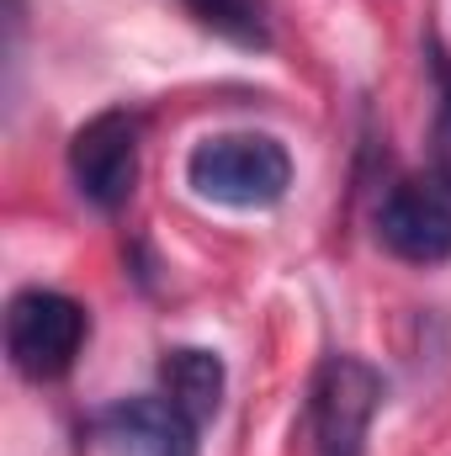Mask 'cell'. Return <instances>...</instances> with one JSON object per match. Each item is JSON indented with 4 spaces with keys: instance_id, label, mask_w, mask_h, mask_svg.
Masks as SVG:
<instances>
[{
    "instance_id": "5",
    "label": "cell",
    "mask_w": 451,
    "mask_h": 456,
    "mask_svg": "<svg viewBox=\"0 0 451 456\" xmlns=\"http://www.w3.org/2000/svg\"><path fill=\"white\" fill-rule=\"evenodd\" d=\"M70 181L96 213H122L138 186V117L107 107L70 138Z\"/></svg>"
},
{
    "instance_id": "9",
    "label": "cell",
    "mask_w": 451,
    "mask_h": 456,
    "mask_svg": "<svg viewBox=\"0 0 451 456\" xmlns=\"http://www.w3.org/2000/svg\"><path fill=\"white\" fill-rule=\"evenodd\" d=\"M436 80H441V170L451 175V59L436 53Z\"/></svg>"
},
{
    "instance_id": "7",
    "label": "cell",
    "mask_w": 451,
    "mask_h": 456,
    "mask_svg": "<svg viewBox=\"0 0 451 456\" xmlns=\"http://www.w3.org/2000/svg\"><path fill=\"white\" fill-rule=\"evenodd\" d=\"M160 393L202 430L208 419H218L228 393V366L218 350H202V345H176L165 361H160Z\"/></svg>"
},
{
    "instance_id": "1",
    "label": "cell",
    "mask_w": 451,
    "mask_h": 456,
    "mask_svg": "<svg viewBox=\"0 0 451 456\" xmlns=\"http://www.w3.org/2000/svg\"><path fill=\"white\" fill-rule=\"evenodd\" d=\"M186 186L234 213L276 208L292 186V154L271 133H213L186 154Z\"/></svg>"
},
{
    "instance_id": "4",
    "label": "cell",
    "mask_w": 451,
    "mask_h": 456,
    "mask_svg": "<svg viewBox=\"0 0 451 456\" xmlns=\"http://www.w3.org/2000/svg\"><path fill=\"white\" fill-rule=\"evenodd\" d=\"M377 239L388 255L409 265H441L451 260V175L420 170L398 175L388 197L377 202Z\"/></svg>"
},
{
    "instance_id": "2",
    "label": "cell",
    "mask_w": 451,
    "mask_h": 456,
    "mask_svg": "<svg viewBox=\"0 0 451 456\" xmlns=\"http://www.w3.org/2000/svg\"><path fill=\"white\" fill-rule=\"evenodd\" d=\"M91 314L53 287H21L5 303V355L27 382H53L86 350Z\"/></svg>"
},
{
    "instance_id": "6",
    "label": "cell",
    "mask_w": 451,
    "mask_h": 456,
    "mask_svg": "<svg viewBox=\"0 0 451 456\" xmlns=\"http://www.w3.org/2000/svg\"><path fill=\"white\" fill-rule=\"evenodd\" d=\"M91 436L102 456H197L202 430L165 393H149V398H122L112 409H102Z\"/></svg>"
},
{
    "instance_id": "8",
    "label": "cell",
    "mask_w": 451,
    "mask_h": 456,
    "mask_svg": "<svg viewBox=\"0 0 451 456\" xmlns=\"http://www.w3.org/2000/svg\"><path fill=\"white\" fill-rule=\"evenodd\" d=\"M208 32H218L234 48H266L271 43V11L266 0H181Z\"/></svg>"
},
{
    "instance_id": "3",
    "label": "cell",
    "mask_w": 451,
    "mask_h": 456,
    "mask_svg": "<svg viewBox=\"0 0 451 456\" xmlns=\"http://www.w3.org/2000/svg\"><path fill=\"white\" fill-rule=\"evenodd\" d=\"M382 403V377L361 355H330L308 387V436L319 456H361Z\"/></svg>"
}]
</instances>
